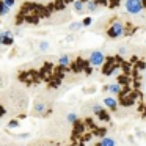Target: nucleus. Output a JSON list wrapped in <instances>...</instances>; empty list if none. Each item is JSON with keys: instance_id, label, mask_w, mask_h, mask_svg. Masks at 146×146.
<instances>
[{"instance_id": "f257e3e1", "label": "nucleus", "mask_w": 146, "mask_h": 146, "mask_svg": "<svg viewBox=\"0 0 146 146\" xmlns=\"http://www.w3.org/2000/svg\"><path fill=\"white\" fill-rule=\"evenodd\" d=\"M124 33H126V27H124L123 21H113L111 25L108 27V30H107V36L111 39L121 38V36H124Z\"/></svg>"}, {"instance_id": "f03ea898", "label": "nucleus", "mask_w": 146, "mask_h": 146, "mask_svg": "<svg viewBox=\"0 0 146 146\" xmlns=\"http://www.w3.org/2000/svg\"><path fill=\"white\" fill-rule=\"evenodd\" d=\"M124 8H126V11L129 14H140L143 11V2L141 0H126L124 2Z\"/></svg>"}, {"instance_id": "7ed1b4c3", "label": "nucleus", "mask_w": 146, "mask_h": 146, "mask_svg": "<svg viewBox=\"0 0 146 146\" xmlns=\"http://www.w3.org/2000/svg\"><path fill=\"white\" fill-rule=\"evenodd\" d=\"M88 63L93 68H101L105 63V54L102 50H93L88 57Z\"/></svg>"}, {"instance_id": "20e7f679", "label": "nucleus", "mask_w": 146, "mask_h": 146, "mask_svg": "<svg viewBox=\"0 0 146 146\" xmlns=\"http://www.w3.org/2000/svg\"><path fill=\"white\" fill-rule=\"evenodd\" d=\"M14 42V32L11 30H2L0 32V46H11Z\"/></svg>"}, {"instance_id": "39448f33", "label": "nucleus", "mask_w": 146, "mask_h": 146, "mask_svg": "<svg viewBox=\"0 0 146 146\" xmlns=\"http://www.w3.org/2000/svg\"><path fill=\"white\" fill-rule=\"evenodd\" d=\"M91 110H93V113H94V115H98V116L101 118L102 121H108V119H110V118H108V115H107V111H105L104 108H102V105L94 104V105L91 107Z\"/></svg>"}, {"instance_id": "423d86ee", "label": "nucleus", "mask_w": 146, "mask_h": 146, "mask_svg": "<svg viewBox=\"0 0 146 146\" xmlns=\"http://www.w3.org/2000/svg\"><path fill=\"white\" fill-rule=\"evenodd\" d=\"M107 91L110 93V94H113V96H118V94H121V93H123V85H121V83H118V82L110 83V85L107 86Z\"/></svg>"}, {"instance_id": "0eeeda50", "label": "nucleus", "mask_w": 146, "mask_h": 146, "mask_svg": "<svg viewBox=\"0 0 146 146\" xmlns=\"http://www.w3.org/2000/svg\"><path fill=\"white\" fill-rule=\"evenodd\" d=\"M33 110H35L36 115H44L46 110H47V107H46V104L41 101V99H38V101L35 102V105H33Z\"/></svg>"}, {"instance_id": "6e6552de", "label": "nucleus", "mask_w": 146, "mask_h": 146, "mask_svg": "<svg viewBox=\"0 0 146 146\" xmlns=\"http://www.w3.org/2000/svg\"><path fill=\"white\" fill-rule=\"evenodd\" d=\"M102 102H104V105L108 108V110H115V108L118 107V101L115 98H104Z\"/></svg>"}, {"instance_id": "1a4fd4ad", "label": "nucleus", "mask_w": 146, "mask_h": 146, "mask_svg": "<svg viewBox=\"0 0 146 146\" xmlns=\"http://www.w3.org/2000/svg\"><path fill=\"white\" fill-rule=\"evenodd\" d=\"M98 145L99 146H115L116 145V140H113L111 137H102L98 141Z\"/></svg>"}, {"instance_id": "9d476101", "label": "nucleus", "mask_w": 146, "mask_h": 146, "mask_svg": "<svg viewBox=\"0 0 146 146\" xmlns=\"http://www.w3.org/2000/svg\"><path fill=\"white\" fill-rule=\"evenodd\" d=\"M11 11V7L10 5H7L3 2V0H0V17H3V16H8Z\"/></svg>"}, {"instance_id": "9b49d317", "label": "nucleus", "mask_w": 146, "mask_h": 146, "mask_svg": "<svg viewBox=\"0 0 146 146\" xmlns=\"http://www.w3.org/2000/svg\"><path fill=\"white\" fill-rule=\"evenodd\" d=\"M74 11H76V13H83V11L86 10V3H83L82 0H76V2H74Z\"/></svg>"}, {"instance_id": "f8f14e48", "label": "nucleus", "mask_w": 146, "mask_h": 146, "mask_svg": "<svg viewBox=\"0 0 146 146\" xmlns=\"http://www.w3.org/2000/svg\"><path fill=\"white\" fill-rule=\"evenodd\" d=\"M99 10V3L96 0H86V11L90 13H94V11Z\"/></svg>"}, {"instance_id": "ddd939ff", "label": "nucleus", "mask_w": 146, "mask_h": 146, "mask_svg": "<svg viewBox=\"0 0 146 146\" xmlns=\"http://www.w3.org/2000/svg\"><path fill=\"white\" fill-rule=\"evenodd\" d=\"M58 64H60L61 68H68L71 64V57L68 54H64V55H61L60 58H58Z\"/></svg>"}, {"instance_id": "4468645a", "label": "nucleus", "mask_w": 146, "mask_h": 146, "mask_svg": "<svg viewBox=\"0 0 146 146\" xmlns=\"http://www.w3.org/2000/svg\"><path fill=\"white\" fill-rule=\"evenodd\" d=\"M83 21H79V22H71L69 25H68V30L69 32H77V30H80V29H83Z\"/></svg>"}, {"instance_id": "2eb2a0df", "label": "nucleus", "mask_w": 146, "mask_h": 146, "mask_svg": "<svg viewBox=\"0 0 146 146\" xmlns=\"http://www.w3.org/2000/svg\"><path fill=\"white\" fill-rule=\"evenodd\" d=\"M49 49H50V44H49L47 41H39L38 42V50L39 52L46 54V52H49Z\"/></svg>"}, {"instance_id": "dca6fc26", "label": "nucleus", "mask_w": 146, "mask_h": 146, "mask_svg": "<svg viewBox=\"0 0 146 146\" xmlns=\"http://www.w3.org/2000/svg\"><path fill=\"white\" fill-rule=\"evenodd\" d=\"M77 118H79V116H77L74 111H69V113L66 115V121H68V123H71V124L77 123Z\"/></svg>"}, {"instance_id": "f3484780", "label": "nucleus", "mask_w": 146, "mask_h": 146, "mask_svg": "<svg viewBox=\"0 0 146 146\" xmlns=\"http://www.w3.org/2000/svg\"><path fill=\"white\" fill-rule=\"evenodd\" d=\"M19 121L17 119H11L10 123H8V129H17V127H19Z\"/></svg>"}, {"instance_id": "a211bd4d", "label": "nucleus", "mask_w": 146, "mask_h": 146, "mask_svg": "<svg viewBox=\"0 0 146 146\" xmlns=\"http://www.w3.org/2000/svg\"><path fill=\"white\" fill-rule=\"evenodd\" d=\"M127 54V46H119L118 47V55H126Z\"/></svg>"}, {"instance_id": "6ab92c4d", "label": "nucleus", "mask_w": 146, "mask_h": 146, "mask_svg": "<svg viewBox=\"0 0 146 146\" xmlns=\"http://www.w3.org/2000/svg\"><path fill=\"white\" fill-rule=\"evenodd\" d=\"M91 24H93V19H91V17H83V25H85V27H90Z\"/></svg>"}, {"instance_id": "aec40b11", "label": "nucleus", "mask_w": 146, "mask_h": 146, "mask_svg": "<svg viewBox=\"0 0 146 146\" xmlns=\"http://www.w3.org/2000/svg\"><path fill=\"white\" fill-rule=\"evenodd\" d=\"M3 2H5L7 5H10L11 8H13V7H14V3H16V0H3Z\"/></svg>"}, {"instance_id": "412c9836", "label": "nucleus", "mask_w": 146, "mask_h": 146, "mask_svg": "<svg viewBox=\"0 0 146 146\" xmlns=\"http://www.w3.org/2000/svg\"><path fill=\"white\" fill-rule=\"evenodd\" d=\"M29 137H30V133H21L19 138H29Z\"/></svg>"}]
</instances>
